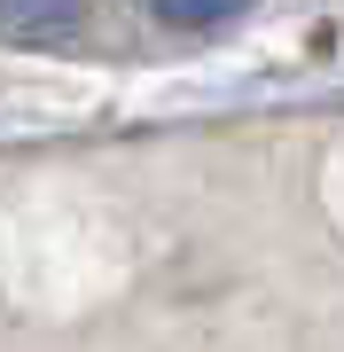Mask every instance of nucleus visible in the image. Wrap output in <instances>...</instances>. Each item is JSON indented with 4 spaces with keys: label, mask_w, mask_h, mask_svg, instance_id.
Wrapping results in <instances>:
<instances>
[{
    "label": "nucleus",
    "mask_w": 344,
    "mask_h": 352,
    "mask_svg": "<svg viewBox=\"0 0 344 352\" xmlns=\"http://www.w3.org/2000/svg\"><path fill=\"white\" fill-rule=\"evenodd\" d=\"M0 8H8L16 24H32V32H63V24H78L87 0H0Z\"/></svg>",
    "instance_id": "obj_1"
},
{
    "label": "nucleus",
    "mask_w": 344,
    "mask_h": 352,
    "mask_svg": "<svg viewBox=\"0 0 344 352\" xmlns=\"http://www.w3.org/2000/svg\"><path fill=\"white\" fill-rule=\"evenodd\" d=\"M242 0H157V16H172V24H227Z\"/></svg>",
    "instance_id": "obj_2"
}]
</instances>
